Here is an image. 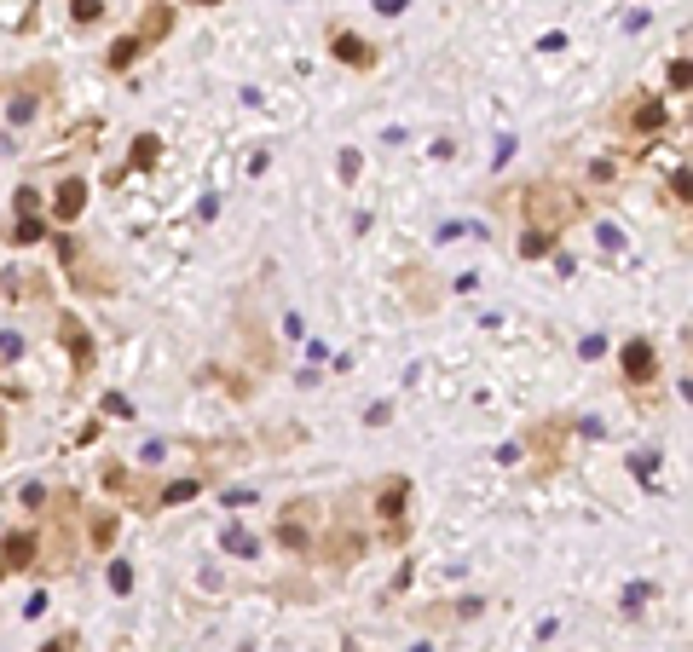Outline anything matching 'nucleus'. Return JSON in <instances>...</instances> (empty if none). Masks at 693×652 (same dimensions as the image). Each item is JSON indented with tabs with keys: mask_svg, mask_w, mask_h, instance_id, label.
I'll use <instances>...</instances> for the list:
<instances>
[{
	"mask_svg": "<svg viewBox=\"0 0 693 652\" xmlns=\"http://www.w3.org/2000/svg\"><path fill=\"white\" fill-rule=\"evenodd\" d=\"M520 209H526V226L561 237L566 226H578V219L590 214V202L578 197L572 185H561V180H532L526 190H520Z\"/></svg>",
	"mask_w": 693,
	"mask_h": 652,
	"instance_id": "obj_2",
	"label": "nucleus"
},
{
	"mask_svg": "<svg viewBox=\"0 0 693 652\" xmlns=\"http://www.w3.org/2000/svg\"><path fill=\"white\" fill-rule=\"evenodd\" d=\"M41 652H75V629H64V635H53Z\"/></svg>",
	"mask_w": 693,
	"mask_h": 652,
	"instance_id": "obj_25",
	"label": "nucleus"
},
{
	"mask_svg": "<svg viewBox=\"0 0 693 652\" xmlns=\"http://www.w3.org/2000/svg\"><path fill=\"white\" fill-rule=\"evenodd\" d=\"M561 237L555 231H538V226H526V237H520V260H543V254H555Z\"/></svg>",
	"mask_w": 693,
	"mask_h": 652,
	"instance_id": "obj_14",
	"label": "nucleus"
},
{
	"mask_svg": "<svg viewBox=\"0 0 693 652\" xmlns=\"http://www.w3.org/2000/svg\"><path fill=\"white\" fill-rule=\"evenodd\" d=\"M41 237H46L41 219L35 214H18V219H12V231H6V243H41Z\"/></svg>",
	"mask_w": 693,
	"mask_h": 652,
	"instance_id": "obj_16",
	"label": "nucleus"
},
{
	"mask_svg": "<svg viewBox=\"0 0 693 652\" xmlns=\"http://www.w3.org/2000/svg\"><path fill=\"white\" fill-rule=\"evenodd\" d=\"M87 209V180H64L53 190V214H58V226H70V219H82Z\"/></svg>",
	"mask_w": 693,
	"mask_h": 652,
	"instance_id": "obj_12",
	"label": "nucleus"
},
{
	"mask_svg": "<svg viewBox=\"0 0 693 652\" xmlns=\"http://www.w3.org/2000/svg\"><path fill=\"white\" fill-rule=\"evenodd\" d=\"M104 416H116V422H128V416H133V404H128V399H116V393H110V399H104Z\"/></svg>",
	"mask_w": 693,
	"mask_h": 652,
	"instance_id": "obj_23",
	"label": "nucleus"
},
{
	"mask_svg": "<svg viewBox=\"0 0 693 652\" xmlns=\"http://www.w3.org/2000/svg\"><path fill=\"white\" fill-rule=\"evenodd\" d=\"M422 277H428V272H422V266H405V272H399V283H405V289H411V307H416V312H428V307H434V295L422 289Z\"/></svg>",
	"mask_w": 693,
	"mask_h": 652,
	"instance_id": "obj_15",
	"label": "nucleus"
},
{
	"mask_svg": "<svg viewBox=\"0 0 693 652\" xmlns=\"http://www.w3.org/2000/svg\"><path fill=\"white\" fill-rule=\"evenodd\" d=\"M405 508H411V480H405V473H393V480L376 485V514H382V526H387V543H405Z\"/></svg>",
	"mask_w": 693,
	"mask_h": 652,
	"instance_id": "obj_4",
	"label": "nucleus"
},
{
	"mask_svg": "<svg viewBox=\"0 0 693 652\" xmlns=\"http://www.w3.org/2000/svg\"><path fill=\"white\" fill-rule=\"evenodd\" d=\"M365 549H370V537L358 526H329L318 543H312V554L329 560V566H358V560H365Z\"/></svg>",
	"mask_w": 693,
	"mask_h": 652,
	"instance_id": "obj_5",
	"label": "nucleus"
},
{
	"mask_svg": "<svg viewBox=\"0 0 693 652\" xmlns=\"http://www.w3.org/2000/svg\"><path fill=\"white\" fill-rule=\"evenodd\" d=\"M197 480H173V485H162V491H156V508H173V502H191L197 497Z\"/></svg>",
	"mask_w": 693,
	"mask_h": 652,
	"instance_id": "obj_17",
	"label": "nucleus"
},
{
	"mask_svg": "<svg viewBox=\"0 0 693 652\" xmlns=\"http://www.w3.org/2000/svg\"><path fill=\"white\" fill-rule=\"evenodd\" d=\"M110 589H133V571H128V566H122V560H116V566H110Z\"/></svg>",
	"mask_w": 693,
	"mask_h": 652,
	"instance_id": "obj_24",
	"label": "nucleus"
},
{
	"mask_svg": "<svg viewBox=\"0 0 693 652\" xmlns=\"http://www.w3.org/2000/svg\"><path fill=\"white\" fill-rule=\"evenodd\" d=\"M191 6H220V0H191Z\"/></svg>",
	"mask_w": 693,
	"mask_h": 652,
	"instance_id": "obj_28",
	"label": "nucleus"
},
{
	"mask_svg": "<svg viewBox=\"0 0 693 652\" xmlns=\"http://www.w3.org/2000/svg\"><path fill=\"white\" fill-rule=\"evenodd\" d=\"M220 543H226V549H231V554H255V537H249V531H243V526H231V531H226V537H220Z\"/></svg>",
	"mask_w": 693,
	"mask_h": 652,
	"instance_id": "obj_20",
	"label": "nucleus"
},
{
	"mask_svg": "<svg viewBox=\"0 0 693 652\" xmlns=\"http://www.w3.org/2000/svg\"><path fill=\"white\" fill-rule=\"evenodd\" d=\"M139 53H145V46H139V41L128 35V41H116V46H110V53H104V63H110V70H128V63H133Z\"/></svg>",
	"mask_w": 693,
	"mask_h": 652,
	"instance_id": "obj_19",
	"label": "nucleus"
},
{
	"mask_svg": "<svg viewBox=\"0 0 693 652\" xmlns=\"http://www.w3.org/2000/svg\"><path fill=\"white\" fill-rule=\"evenodd\" d=\"M116 531H122V520H116V508H93V549H110L116 543Z\"/></svg>",
	"mask_w": 693,
	"mask_h": 652,
	"instance_id": "obj_13",
	"label": "nucleus"
},
{
	"mask_svg": "<svg viewBox=\"0 0 693 652\" xmlns=\"http://www.w3.org/2000/svg\"><path fill=\"white\" fill-rule=\"evenodd\" d=\"M70 12H75V24H99V12H104V6H99V0H75Z\"/></svg>",
	"mask_w": 693,
	"mask_h": 652,
	"instance_id": "obj_22",
	"label": "nucleus"
},
{
	"mask_svg": "<svg viewBox=\"0 0 693 652\" xmlns=\"http://www.w3.org/2000/svg\"><path fill=\"white\" fill-rule=\"evenodd\" d=\"M173 35V6H162V0H151L145 6V18H139V46H156V41H168Z\"/></svg>",
	"mask_w": 693,
	"mask_h": 652,
	"instance_id": "obj_11",
	"label": "nucleus"
},
{
	"mask_svg": "<svg viewBox=\"0 0 693 652\" xmlns=\"http://www.w3.org/2000/svg\"><path fill=\"white\" fill-rule=\"evenodd\" d=\"M0 451H6V410H0Z\"/></svg>",
	"mask_w": 693,
	"mask_h": 652,
	"instance_id": "obj_27",
	"label": "nucleus"
},
{
	"mask_svg": "<svg viewBox=\"0 0 693 652\" xmlns=\"http://www.w3.org/2000/svg\"><path fill=\"white\" fill-rule=\"evenodd\" d=\"M75 514H82V497H75V491H53L46 531H35V537H41V554H35V571H41V578H58V571L75 566Z\"/></svg>",
	"mask_w": 693,
	"mask_h": 652,
	"instance_id": "obj_1",
	"label": "nucleus"
},
{
	"mask_svg": "<svg viewBox=\"0 0 693 652\" xmlns=\"http://www.w3.org/2000/svg\"><path fill=\"white\" fill-rule=\"evenodd\" d=\"M58 254H64V266H70V277H75V289H87V295H116L122 289V277L116 272H110V266L104 260H93V254L82 248V243H75V237L64 231V237H58Z\"/></svg>",
	"mask_w": 693,
	"mask_h": 652,
	"instance_id": "obj_3",
	"label": "nucleus"
},
{
	"mask_svg": "<svg viewBox=\"0 0 693 652\" xmlns=\"http://www.w3.org/2000/svg\"><path fill=\"white\" fill-rule=\"evenodd\" d=\"M156 162V133H139V145H133V168H151Z\"/></svg>",
	"mask_w": 693,
	"mask_h": 652,
	"instance_id": "obj_21",
	"label": "nucleus"
},
{
	"mask_svg": "<svg viewBox=\"0 0 693 652\" xmlns=\"http://www.w3.org/2000/svg\"><path fill=\"white\" fill-rule=\"evenodd\" d=\"M619 370H624V381L630 387H648V381L659 375V346L653 341H624V353H619Z\"/></svg>",
	"mask_w": 693,
	"mask_h": 652,
	"instance_id": "obj_7",
	"label": "nucleus"
},
{
	"mask_svg": "<svg viewBox=\"0 0 693 652\" xmlns=\"http://www.w3.org/2000/svg\"><path fill=\"white\" fill-rule=\"evenodd\" d=\"M35 554H41V537L35 531H6V543H0V578L35 571Z\"/></svg>",
	"mask_w": 693,
	"mask_h": 652,
	"instance_id": "obj_8",
	"label": "nucleus"
},
{
	"mask_svg": "<svg viewBox=\"0 0 693 652\" xmlns=\"http://www.w3.org/2000/svg\"><path fill=\"white\" fill-rule=\"evenodd\" d=\"M630 127H636V133H659V127H665V104H659V99L641 104L636 116H630Z\"/></svg>",
	"mask_w": 693,
	"mask_h": 652,
	"instance_id": "obj_18",
	"label": "nucleus"
},
{
	"mask_svg": "<svg viewBox=\"0 0 693 652\" xmlns=\"http://www.w3.org/2000/svg\"><path fill=\"white\" fill-rule=\"evenodd\" d=\"M12 209H18V214H35L41 197H35V190H18V197H12Z\"/></svg>",
	"mask_w": 693,
	"mask_h": 652,
	"instance_id": "obj_26",
	"label": "nucleus"
},
{
	"mask_svg": "<svg viewBox=\"0 0 693 652\" xmlns=\"http://www.w3.org/2000/svg\"><path fill=\"white\" fill-rule=\"evenodd\" d=\"M329 53L341 63H353V70H376V46L365 35H353V29H329Z\"/></svg>",
	"mask_w": 693,
	"mask_h": 652,
	"instance_id": "obj_10",
	"label": "nucleus"
},
{
	"mask_svg": "<svg viewBox=\"0 0 693 652\" xmlns=\"http://www.w3.org/2000/svg\"><path fill=\"white\" fill-rule=\"evenodd\" d=\"M566 433H572V422H566V416L538 422V427L526 433V444L538 451V468H543V473H555V468H561V444H566Z\"/></svg>",
	"mask_w": 693,
	"mask_h": 652,
	"instance_id": "obj_6",
	"label": "nucleus"
},
{
	"mask_svg": "<svg viewBox=\"0 0 693 652\" xmlns=\"http://www.w3.org/2000/svg\"><path fill=\"white\" fill-rule=\"evenodd\" d=\"M58 341H64L70 358H75V381H87L93 375V336H87V324H82V317H58Z\"/></svg>",
	"mask_w": 693,
	"mask_h": 652,
	"instance_id": "obj_9",
	"label": "nucleus"
}]
</instances>
